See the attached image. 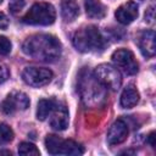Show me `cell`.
<instances>
[{"label": "cell", "instance_id": "obj_10", "mask_svg": "<svg viewBox=\"0 0 156 156\" xmlns=\"http://www.w3.org/2000/svg\"><path fill=\"white\" fill-rule=\"evenodd\" d=\"M128 132H129L128 130V124L123 119H117L111 124V127L107 132L106 140L110 145L121 144L127 139Z\"/></svg>", "mask_w": 156, "mask_h": 156}, {"label": "cell", "instance_id": "obj_7", "mask_svg": "<svg viewBox=\"0 0 156 156\" xmlns=\"http://www.w3.org/2000/svg\"><path fill=\"white\" fill-rule=\"evenodd\" d=\"M113 63L117 68L123 71L126 74L133 76L139 71L138 61L135 60L134 54L128 49H118L111 56Z\"/></svg>", "mask_w": 156, "mask_h": 156}, {"label": "cell", "instance_id": "obj_13", "mask_svg": "<svg viewBox=\"0 0 156 156\" xmlns=\"http://www.w3.org/2000/svg\"><path fill=\"white\" fill-rule=\"evenodd\" d=\"M139 49L145 57H152L156 52L155 49V32L154 30H145L140 34L139 40Z\"/></svg>", "mask_w": 156, "mask_h": 156}, {"label": "cell", "instance_id": "obj_22", "mask_svg": "<svg viewBox=\"0 0 156 156\" xmlns=\"http://www.w3.org/2000/svg\"><path fill=\"white\" fill-rule=\"evenodd\" d=\"M9 78H10V71H9L7 66L4 63H0V84L6 82Z\"/></svg>", "mask_w": 156, "mask_h": 156}, {"label": "cell", "instance_id": "obj_11", "mask_svg": "<svg viewBox=\"0 0 156 156\" xmlns=\"http://www.w3.org/2000/svg\"><path fill=\"white\" fill-rule=\"evenodd\" d=\"M138 5L134 1H127L124 4H122L115 12V17L116 20L122 23V24H129L132 23L134 20H136L138 15H139V10H138Z\"/></svg>", "mask_w": 156, "mask_h": 156}, {"label": "cell", "instance_id": "obj_6", "mask_svg": "<svg viewBox=\"0 0 156 156\" xmlns=\"http://www.w3.org/2000/svg\"><path fill=\"white\" fill-rule=\"evenodd\" d=\"M94 76L95 78L106 88L111 90H117L121 87L122 78L119 71L107 63H101L94 69Z\"/></svg>", "mask_w": 156, "mask_h": 156}, {"label": "cell", "instance_id": "obj_3", "mask_svg": "<svg viewBox=\"0 0 156 156\" xmlns=\"http://www.w3.org/2000/svg\"><path fill=\"white\" fill-rule=\"evenodd\" d=\"M73 45L82 52L99 51L105 46V40L95 26H87L77 30L73 37Z\"/></svg>", "mask_w": 156, "mask_h": 156}, {"label": "cell", "instance_id": "obj_9", "mask_svg": "<svg viewBox=\"0 0 156 156\" xmlns=\"http://www.w3.org/2000/svg\"><path fill=\"white\" fill-rule=\"evenodd\" d=\"M29 106V98L22 91L11 93L2 102L1 110L6 115H12L17 111H24Z\"/></svg>", "mask_w": 156, "mask_h": 156}, {"label": "cell", "instance_id": "obj_17", "mask_svg": "<svg viewBox=\"0 0 156 156\" xmlns=\"http://www.w3.org/2000/svg\"><path fill=\"white\" fill-rule=\"evenodd\" d=\"M55 105H56V100H54V99H41V100H39L38 106H37V118L39 121L46 119V117L54 110Z\"/></svg>", "mask_w": 156, "mask_h": 156}, {"label": "cell", "instance_id": "obj_1", "mask_svg": "<svg viewBox=\"0 0 156 156\" xmlns=\"http://www.w3.org/2000/svg\"><path fill=\"white\" fill-rule=\"evenodd\" d=\"M26 55L41 62H55L61 56V43L50 34H34L22 45Z\"/></svg>", "mask_w": 156, "mask_h": 156}, {"label": "cell", "instance_id": "obj_15", "mask_svg": "<svg viewBox=\"0 0 156 156\" xmlns=\"http://www.w3.org/2000/svg\"><path fill=\"white\" fill-rule=\"evenodd\" d=\"M139 101V93L138 90L133 87V85H128L127 88H124V90L121 94V106L124 108H130L133 106H135Z\"/></svg>", "mask_w": 156, "mask_h": 156}, {"label": "cell", "instance_id": "obj_25", "mask_svg": "<svg viewBox=\"0 0 156 156\" xmlns=\"http://www.w3.org/2000/svg\"><path fill=\"white\" fill-rule=\"evenodd\" d=\"M147 143L150 144L151 147H155V146H156V143H155V132H151V133L147 135Z\"/></svg>", "mask_w": 156, "mask_h": 156}, {"label": "cell", "instance_id": "obj_14", "mask_svg": "<svg viewBox=\"0 0 156 156\" xmlns=\"http://www.w3.org/2000/svg\"><path fill=\"white\" fill-rule=\"evenodd\" d=\"M85 13L90 18H102L106 15V7L100 0H85Z\"/></svg>", "mask_w": 156, "mask_h": 156}, {"label": "cell", "instance_id": "obj_20", "mask_svg": "<svg viewBox=\"0 0 156 156\" xmlns=\"http://www.w3.org/2000/svg\"><path fill=\"white\" fill-rule=\"evenodd\" d=\"M11 48H12L11 41L6 37L0 35V55H7V54H10Z\"/></svg>", "mask_w": 156, "mask_h": 156}, {"label": "cell", "instance_id": "obj_26", "mask_svg": "<svg viewBox=\"0 0 156 156\" xmlns=\"http://www.w3.org/2000/svg\"><path fill=\"white\" fill-rule=\"evenodd\" d=\"M0 155H11L10 151H0Z\"/></svg>", "mask_w": 156, "mask_h": 156}, {"label": "cell", "instance_id": "obj_5", "mask_svg": "<svg viewBox=\"0 0 156 156\" xmlns=\"http://www.w3.org/2000/svg\"><path fill=\"white\" fill-rule=\"evenodd\" d=\"M45 146L50 155H82L84 149L74 140L62 139L57 135H48L45 139Z\"/></svg>", "mask_w": 156, "mask_h": 156}, {"label": "cell", "instance_id": "obj_21", "mask_svg": "<svg viewBox=\"0 0 156 156\" xmlns=\"http://www.w3.org/2000/svg\"><path fill=\"white\" fill-rule=\"evenodd\" d=\"M24 4H26V0H10V2H9V9H10V11H11V13H18L22 9H23V6H24Z\"/></svg>", "mask_w": 156, "mask_h": 156}, {"label": "cell", "instance_id": "obj_27", "mask_svg": "<svg viewBox=\"0 0 156 156\" xmlns=\"http://www.w3.org/2000/svg\"><path fill=\"white\" fill-rule=\"evenodd\" d=\"M1 2H2V0H0V4H1Z\"/></svg>", "mask_w": 156, "mask_h": 156}, {"label": "cell", "instance_id": "obj_19", "mask_svg": "<svg viewBox=\"0 0 156 156\" xmlns=\"http://www.w3.org/2000/svg\"><path fill=\"white\" fill-rule=\"evenodd\" d=\"M13 139V130L6 123H0V145L7 144Z\"/></svg>", "mask_w": 156, "mask_h": 156}, {"label": "cell", "instance_id": "obj_8", "mask_svg": "<svg viewBox=\"0 0 156 156\" xmlns=\"http://www.w3.org/2000/svg\"><path fill=\"white\" fill-rule=\"evenodd\" d=\"M54 73L48 68L40 67H26L22 72L23 80L34 88H40L51 82Z\"/></svg>", "mask_w": 156, "mask_h": 156}, {"label": "cell", "instance_id": "obj_16", "mask_svg": "<svg viewBox=\"0 0 156 156\" xmlns=\"http://www.w3.org/2000/svg\"><path fill=\"white\" fill-rule=\"evenodd\" d=\"M61 15L66 22H73L79 15V7L71 0H63L61 4Z\"/></svg>", "mask_w": 156, "mask_h": 156}, {"label": "cell", "instance_id": "obj_4", "mask_svg": "<svg viewBox=\"0 0 156 156\" xmlns=\"http://www.w3.org/2000/svg\"><path fill=\"white\" fill-rule=\"evenodd\" d=\"M56 20V11L51 4L38 2L34 4L23 16L22 22L33 26H50Z\"/></svg>", "mask_w": 156, "mask_h": 156}, {"label": "cell", "instance_id": "obj_12", "mask_svg": "<svg viewBox=\"0 0 156 156\" xmlns=\"http://www.w3.org/2000/svg\"><path fill=\"white\" fill-rule=\"evenodd\" d=\"M50 127L55 130H65L68 127V111L65 105L56 102L54 110L51 111Z\"/></svg>", "mask_w": 156, "mask_h": 156}, {"label": "cell", "instance_id": "obj_2", "mask_svg": "<svg viewBox=\"0 0 156 156\" xmlns=\"http://www.w3.org/2000/svg\"><path fill=\"white\" fill-rule=\"evenodd\" d=\"M78 91L82 101L88 107L100 106L106 98V88L87 67H84L78 74Z\"/></svg>", "mask_w": 156, "mask_h": 156}, {"label": "cell", "instance_id": "obj_18", "mask_svg": "<svg viewBox=\"0 0 156 156\" xmlns=\"http://www.w3.org/2000/svg\"><path fill=\"white\" fill-rule=\"evenodd\" d=\"M18 154L23 155V156H38L40 154V151L38 150V147L28 141H23L18 145Z\"/></svg>", "mask_w": 156, "mask_h": 156}, {"label": "cell", "instance_id": "obj_23", "mask_svg": "<svg viewBox=\"0 0 156 156\" xmlns=\"http://www.w3.org/2000/svg\"><path fill=\"white\" fill-rule=\"evenodd\" d=\"M145 22H147V23H152L154 22V7H150L149 10H146V12H145Z\"/></svg>", "mask_w": 156, "mask_h": 156}, {"label": "cell", "instance_id": "obj_24", "mask_svg": "<svg viewBox=\"0 0 156 156\" xmlns=\"http://www.w3.org/2000/svg\"><path fill=\"white\" fill-rule=\"evenodd\" d=\"M7 26H9V20H7V17H6L2 12H0V29H5Z\"/></svg>", "mask_w": 156, "mask_h": 156}]
</instances>
